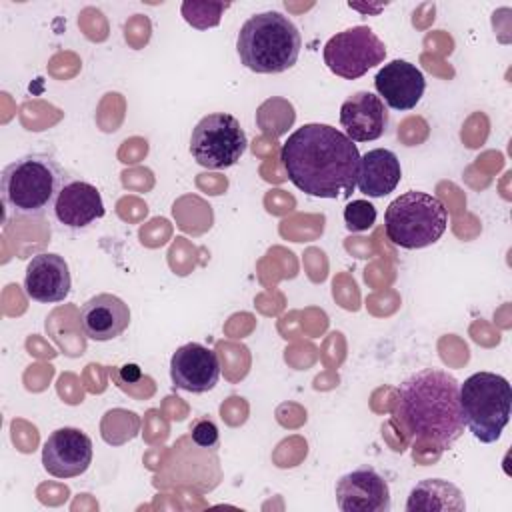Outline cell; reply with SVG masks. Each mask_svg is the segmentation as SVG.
I'll return each mask as SVG.
<instances>
[{"label":"cell","instance_id":"6da1fadb","mask_svg":"<svg viewBox=\"0 0 512 512\" xmlns=\"http://www.w3.org/2000/svg\"><path fill=\"white\" fill-rule=\"evenodd\" d=\"M288 180L314 198H348L356 186L360 152L330 124H304L280 148Z\"/></svg>","mask_w":512,"mask_h":512},{"label":"cell","instance_id":"7a4b0ae2","mask_svg":"<svg viewBox=\"0 0 512 512\" xmlns=\"http://www.w3.org/2000/svg\"><path fill=\"white\" fill-rule=\"evenodd\" d=\"M392 420L408 442L448 450L464 432L458 380L440 368L410 374L396 388Z\"/></svg>","mask_w":512,"mask_h":512},{"label":"cell","instance_id":"3957f363","mask_svg":"<svg viewBox=\"0 0 512 512\" xmlns=\"http://www.w3.org/2000/svg\"><path fill=\"white\" fill-rule=\"evenodd\" d=\"M70 182L58 160L44 152H32L10 162L0 176V194L6 210L16 218H40L62 188Z\"/></svg>","mask_w":512,"mask_h":512},{"label":"cell","instance_id":"277c9868","mask_svg":"<svg viewBox=\"0 0 512 512\" xmlns=\"http://www.w3.org/2000/svg\"><path fill=\"white\" fill-rule=\"evenodd\" d=\"M302 38L294 22L276 10L250 16L236 40L242 64L256 74H280L290 70L300 54Z\"/></svg>","mask_w":512,"mask_h":512},{"label":"cell","instance_id":"5b68a950","mask_svg":"<svg viewBox=\"0 0 512 512\" xmlns=\"http://www.w3.org/2000/svg\"><path fill=\"white\" fill-rule=\"evenodd\" d=\"M448 226V212L434 194L410 190L394 198L384 212V230L392 244L418 250L440 240Z\"/></svg>","mask_w":512,"mask_h":512},{"label":"cell","instance_id":"8992f818","mask_svg":"<svg viewBox=\"0 0 512 512\" xmlns=\"http://www.w3.org/2000/svg\"><path fill=\"white\" fill-rule=\"evenodd\" d=\"M460 408L464 426L484 444L500 438L510 420V382L494 372H476L460 384Z\"/></svg>","mask_w":512,"mask_h":512},{"label":"cell","instance_id":"52a82bcc","mask_svg":"<svg viewBox=\"0 0 512 512\" xmlns=\"http://www.w3.org/2000/svg\"><path fill=\"white\" fill-rule=\"evenodd\" d=\"M248 148L240 120L226 112H212L198 120L190 136L192 158L208 168L222 170L234 166Z\"/></svg>","mask_w":512,"mask_h":512},{"label":"cell","instance_id":"ba28073f","mask_svg":"<svg viewBox=\"0 0 512 512\" xmlns=\"http://www.w3.org/2000/svg\"><path fill=\"white\" fill-rule=\"evenodd\" d=\"M324 64L340 78L356 80L386 58V46L368 26H352L334 34L322 50Z\"/></svg>","mask_w":512,"mask_h":512},{"label":"cell","instance_id":"9c48e42d","mask_svg":"<svg viewBox=\"0 0 512 512\" xmlns=\"http://www.w3.org/2000/svg\"><path fill=\"white\" fill-rule=\"evenodd\" d=\"M44 470L54 478H74L92 464V440L80 428L54 430L42 446Z\"/></svg>","mask_w":512,"mask_h":512},{"label":"cell","instance_id":"30bf717a","mask_svg":"<svg viewBox=\"0 0 512 512\" xmlns=\"http://www.w3.org/2000/svg\"><path fill=\"white\" fill-rule=\"evenodd\" d=\"M336 504L342 512H388V482L372 466H358L336 482Z\"/></svg>","mask_w":512,"mask_h":512},{"label":"cell","instance_id":"8fae6325","mask_svg":"<svg viewBox=\"0 0 512 512\" xmlns=\"http://www.w3.org/2000/svg\"><path fill=\"white\" fill-rule=\"evenodd\" d=\"M170 378L180 390L192 394L208 392L218 384L220 378L218 354L200 342H188L176 348L172 354Z\"/></svg>","mask_w":512,"mask_h":512},{"label":"cell","instance_id":"7c38bea8","mask_svg":"<svg viewBox=\"0 0 512 512\" xmlns=\"http://www.w3.org/2000/svg\"><path fill=\"white\" fill-rule=\"evenodd\" d=\"M374 88L382 102L392 110H412L426 90V80L420 68L406 60L384 64L374 76Z\"/></svg>","mask_w":512,"mask_h":512},{"label":"cell","instance_id":"4fadbf2b","mask_svg":"<svg viewBox=\"0 0 512 512\" xmlns=\"http://www.w3.org/2000/svg\"><path fill=\"white\" fill-rule=\"evenodd\" d=\"M70 284V270L60 254L40 252L26 266L24 292L36 302H62L70 292Z\"/></svg>","mask_w":512,"mask_h":512},{"label":"cell","instance_id":"5bb4252c","mask_svg":"<svg viewBox=\"0 0 512 512\" xmlns=\"http://www.w3.org/2000/svg\"><path fill=\"white\" fill-rule=\"evenodd\" d=\"M388 110L380 96L360 90L340 106V124L352 142L378 140L388 128Z\"/></svg>","mask_w":512,"mask_h":512},{"label":"cell","instance_id":"9a60e30c","mask_svg":"<svg viewBox=\"0 0 512 512\" xmlns=\"http://www.w3.org/2000/svg\"><path fill=\"white\" fill-rule=\"evenodd\" d=\"M130 324L128 304L114 294H96L80 310V326L90 340L108 342L120 336Z\"/></svg>","mask_w":512,"mask_h":512},{"label":"cell","instance_id":"2e32d148","mask_svg":"<svg viewBox=\"0 0 512 512\" xmlns=\"http://www.w3.org/2000/svg\"><path fill=\"white\" fill-rule=\"evenodd\" d=\"M54 216L68 228H86L104 216V202L96 186L84 180H70L54 202Z\"/></svg>","mask_w":512,"mask_h":512},{"label":"cell","instance_id":"e0dca14e","mask_svg":"<svg viewBox=\"0 0 512 512\" xmlns=\"http://www.w3.org/2000/svg\"><path fill=\"white\" fill-rule=\"evenodd\" d=\"M402 178L398 156L388 148H374L360 156L356 186L370 198H382L396 190Z\"/></svg>","mask_w":512,"mask_h":512},{"label":"cell","instance_id":"ac0fdd59","mask_svg":"<svg viewBox=\"0 0 512 512\" xmlns=\"http://www.w3.org/2000/svg\"><path fill=\"white\" fill-rule=\"evenodd\" d=\"M464 496L458 486L442 478H428L418 482L406 500V510H464Z\"/></svg>","mask_w":512,"mask_h":512},{"label":"cell","instance_id":"d6986e66","mask_svg":"<svg viewBox=\"0 0 512 512\" xmlns=\"http://www.w3.org/2000/svg\"><path fill=\"white\" fill-rule=\"evenodd\" d=\"M226 8H230L228 2H184L182 16L190 26L206 30L220 24V14Z\"/></svg>","mask_w":512,"mask_h":512},{"label":"cell","instance_id":"ffe728a7","mask_svg":"<svg viewBox=\"0 0 512 512\" xmlns=\"http://www.w3.org/2000/svg\"><path fill=\"white\" fill-rule=\"evenodd\" d=\"M376 208L368 200H352L344 208V224L348 232L370 230L376 222Z\"/></svg>","mask_w":512,"mask_h":512},{"label":"cell","instance_id":"44dd1931","mask_svg":"<svg viewBox=\"0 0 512 512\" xmlns=\"http://www.w3.org/2000/svg\"><path fill=\"white\" fill-rule=\"evenodd\" d=\"M190 436L192 440L200 446V448H208L214 450L220 444V434H218V426L210 420V418H198L192 422L190 426Z\"/></svg>","mask_w":512,"mask_h":512}]
</instances>
